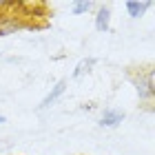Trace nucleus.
Wrapping results in <instances>:
<instances>
[{"mask_svg": "<svg viewBox=\"0 0 155 155\" xmlns=\"http://www.w3.org/2000/svg\"><path fill=\"white\" fill-rule=\"evenodd\" d=\"M91 7H93L91 2H75V5H73V11H75V13H84V11H89Z\"/></svg>", "mask_w": 155, "mask_h": 155, "instance_id": "423d86ee", "label": "nucleus"}, {"mask_svg": "<svg viewBox=\"0 0 155 155\" xmlns=\"http://www.w3.org/2000/svg\"><path fill=\"white\" fill-rule=\"evenodd\" d=\"M122 120H124V113H120V111H115V109H107L102 113V124L104 126H117Z\"/></svg>", "mask_w": 155, "mask_h": 155, "instance_id": "f03ea898", "label": "nucleus"}, {"mask_svg": "<svg viewBox=\"0 0 155 155\" xmlns=\"http://www.w3.org/2000/svg\"><path fill=\"white\" fill-rule=\"evenodd\" d=\"M2 122H5V117H2V115H0V124H2Z\"/></svg>", "mask_w": 155, "mask_h": 155, "instance_id": "0eeeda50", "label": "nucleus"}, {"mask_svg": "<svg viewBox=\"0 0 155 155\" xmlns=\"http://www.w3.org/2000/svg\"><path fill=\"white\" fill-rule=\"evenodd\" d=\"M109 18H111L109 7H102V9L97 11V16H95V27H97V31H107V29H109Z\"/></svg>", "mask_w": 155, "mask_h": 155, "instance_id": "7ed1b4c3", "label": "nucleus"}, {"mask_svg": "<svg viewBox=\"0 0 155 155\" xmlns=\"http://www.w3.org/2000/svg\"><path fill=\"white\" fill-rule=\"evenodd\" d=\"M149 2H126V9H129V13L133 18H140L144 13V9H149Z\"/></svg>", "mask_w": 155, "mask_h": 155, "instance_id": "20e7f679", "label": "nucleus"}, {"mask_svg": "<svg viewBox=\"0 0 155 155\" xmlns=\"http://www.w3.org/2000/svg\"><path fill=\"white\" fill-rule=\"evenodd\" d=\"M95 64V58H89V60H82L80 62V64H78V69H75V71H73V78H80L82 73H87L89 71V69L91 67H93Z\"/></svg>", "mask_w": 155, "mask_h": 155, "instance_id": "39448f33", "label": "nucleus"}, {"mask_svg": "<svg viewBox=\"0 0 155 155\" xmlns=\"http://www.w3.org/2000/svg\"><path fill=\"white\" fill-rule=\"evenodd\" d=\"M64 89H67V80L58 82V84H55V87H53V91H51V93H49V95L45 97V100H42L40 109H47V107H51V104H53L55 100H58V97H60L62 93H64Z\"/></svg>", "mask_w": 155, "mask_h": 155, "instance_id": "f257e3e1", "label": "nucleus"}]
</instances>
